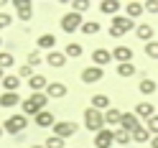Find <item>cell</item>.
<instances>
[{"label":"cell","mask_w":158,"mask_h":148,"mask_svg":"<svg viewBox=\"0 0 158 148\" xmlns=\"http://www.w3.org/2000/svg\"><path fill=\"white\" fill-rule=\"evenodd\" d=\"M130 31H135V23L127 15H115L112 21H110V36L112 38H120V36L130 33Z\"/></svg>","instance_id":"6da1fadb"},{"label":"cell","mask_w":158,"mask_h":148,"mask_svg":"<svg viewBox=\"0 0 158 148\" xmlns=\"http://www.w3.org/2000/svg\"><path fill=\"white\" fill-rule=\"evenodd\" d=\"M84 128L92 130V133H100L105 128V115L100 110H94V107H87L84 110Z\"/></svg>","instance_id":"7a4b0ae2"},{"label":"cell","mask_w":158,"mask_h":148,"mask_svg":"<svg viewBox=\"0 0 158 148\" xmlns=\"http://www.w3.org/2000/svg\"><path fill=\"white\" fill-rule=\"evenodd\" d=\"M23 128H28V117L21 112V115H10L8 120L3 123V130L5 133H10V135H23Z\"/></svg>","instance_id":"3957f363"},{"label":"cell","mask_w":158,"mask_h":148,"mask_svg":"<svg viewBox=\"0 0 158 148\" xmlns=\"http://www.w3.org/2000/svg\"><path fill=\"white\" fill-rule=\"evenodd\" d=\"M82 26H84V21H82V15H79V13L69 11V13L61 15V31H64V33H74V31H79Z\"/></svg>","instance_id":"277c9868"},{"label":"cell","mask_w":158,"mask_h":148,"mask_svg":"<svg viewBox=\"0 0 158 148\" xmlns=\"http://www.w3.org/2000/svg\"><path fill=\"white\" fill-rule=\"evenodd\" d=\"M77 130H79V125L74 123V120H61V123H56L54 125V135L56 138H72V135H77Z\"/></svg>","instance_id":"5b68a950"},{"label":"cell","mask_w":158,"mask_h":148,"mask_svg":"<svg viewBox=\"0 0 158 148\" xmlns=\"http://www.w3.org/2000/svg\"><path fill=\"white\" fill-rule=\"evenodd\" d=\"M115 146V130L102 128L100 133H94V148H112Z\"/></svg>","instance_id":"8992f818"},{"label":"cell","mask_w":158,"mask_h":148,"mask_svg":"<svg viewBox=\"0 0 158 148\" xmlns=\"http://www.w3.org/2000/svg\"><path fill=\"white\" fill-rule=\"evenodd\" d=\"M110 61H112V51H107L105 46H100V49H94V51H92V64H94V66L105 69Z\"/></svg>","instance_id":"52a82bcc"},{"label":"cell","mask_w":158,"mask_h":148,"mask_svg":"<svg viewBox=\"0 0 158 148\" xmlns=\"http://www.w3.org/2000/svg\"><path fill=\"white\" fill-rule=\"evenodd\" d=\"M15 13H18V18H21V21H31V18H33V3H31V0H15Z\"/></svg>","instance_id":"ba28073f"},{"label":"cell","mask_w":158,"mask_h":148,"mask_svg":"<svg viewBox=\"0 0 158 148\" xmlns=\"http://www.w3.org/2000/svg\"><path fill=\"white\" fill-rule=\"evenodd\" d=\"M105 77V69H100V66H87V69H82V82L84 84H94V82H100Z\"/></svg>","instance_id":"9c48e42d"},{"label":"cell","mask_w":158,"mask_h":148,"mask_svg":"<svg viewBox=\"0 0 158 148\" xmlns=\"http://www.w3.org/2000/svg\"><path fill=\"white\" fill-rule=\"evenodd\" d=\"M66 92H69V87L64 82H48V87H46L48 100H61V97H66Z\"/></svg>","instance_id":"30bf717a"},{"label":"cell","mask_w":158,"mask_h":148,"mask_svg":"<svg viewBox=\"0 0 158 148\" xmlns=\"http://www.w3.org/2000/svg\"><path fill=\"white\" fill-rule=\"evenodd\" d=\"M112 59L117 64H130L133 61V49L130 46H115L112 49Z\"/></svg>","instance_id":"8fae6325"},{"label":"cell","mask_w":158,"mask_h":148,"mask_svg":"<svg viewBox=\"0 0 158 148\" xmlns=\"http://www.w3.org/2000/svg\"><path fill=\"white\" fill-rule=\"evenodd\" d=\"M120 128H123V130H127V133H133L135 128H140V117H138L135 112H123Z\"/></svg>","instance_id":"7c38bea8"},{"label":"cell","mask_w":158,"mask_h":148,"mask_svg":"<svg viewBox=\"0 0 158 148\" xmlns=\"http://www.w3.org/2000/svg\"><path fill=\"white\" fill-rule=\"evenodd\" d=\"M66 54L64 51H48V56H46V64L48 66H54V69H61V66H66Z\"/></svg>","instance_id":"4fadbf2b"},{"label":"cell","mask_w":158,"mask_h":148,"mask_svg":"<svg viewBox=\"0 0 158 148\" xmlns=\"http://www.w3.org/2000/svg\"><path fill=\"white\" fill-rule=\"evenodd\" d=\"M33 120H36L38 128H54V125H56V117H54L51 110H41V112L33 117Z\"/></svg>","instance_id":"5bb4252c"},{"label":"cell","mask_w":158,"mask_h":148,"mask_svg":"<svg viewBox=\"0 0 158 148\" xmlns=\"http://www.w3.org/2000/svg\"><path fill=\"white\" fill-rule=\"evenodd\" d=\"M120 8H123V3H117V0H102L100 3V13H105V15H120Z\"/></svg>","instance_id":"9a60e30c"},{"label":"cell","mask_w":158,"mask_h":148,"mask_svg":"<svg viewBox=\"0 0 158 148\" xmlns=\"http://www.w3.org/2000/svg\"><path fill=\"white\" fill-rule=\"evenodd\" d=\"M133 112H135L138 117H143V120H151V117L156 115V107H153L151 102H138Z\"/></svg>","instance_id":"2e32d148"},{"label":"cell","mask_w":158,"mask_h":148,"mask_svg":"<svg viewBox=\"0 0 158 148\" xmlns=\"http://www.w3.org/2000/svg\"><path fill=\"white\" fill-rule=\"evenodd\" d=\"M28 87H31V92H46L48 79H46L44 74H33L31 79H28Z\"/></svg>","instance_id":"e0dca14e"},{"label":"cell","mask_w":158,"mask_h":148,"mask_svg":"<svg viewBox=\"0 0 158 148\" xmlns=\"http://www.w3.org/2000/svg\"><path fill=\"white\" fill-rule=\"evenodd\" d=\"M21 95L18 92H3L0 95V107H15V105H21Z\"/></svg>","instance_id":"ac0fdd59"},{"label":"cell","mask_w":158,"mask_h":148,"mask_svg":"<svg viewBox=\"0 0 158 148\" xmlns=\"http://www.w3.org/2000/svg\"><path fill=\"white\" fill-rule=\"evenodd\" d=\"M135 36L140 38V41H145V44H151L153 41V26H148V23L135 26Z\"/></svg>","instance_id":"d6986e66"},{"label":"cell","mask_w":158,"mask_h":148,"mask_svg":"<svg viewBox=\"0 0 158 148\" xmlns=\"http://www.w3.org/2000/svg\"><path fill=\"white\" fill-rule=\"evenodd\" d=\"M36 46H38V51H41V49H48V51H54V46H56V36H54V33H44V36H38Z\"/></svg>","instance_id":"ffe728a7"},{"label":"cell","mask_w":158,"mask_h":148,"mask_svg":"<svg viewBox=\"0 0 158 148\" xmlns=\"http://www.w3.org/2000/svg\"><path fill=\"white\" fill-rule=\"evenodd\" d=\"M120 120H123V112L117 110V107L105 110V125H117V128H120Z\"/></svg>","instance_id":"44dd1931"},{"label":"cell","mask_w":158,"mask_h":148,"mask_svg":"<svg viewBox=\"0 0 158 148\" xmlns=\"http://www.w3.org/2000/svg\"><path fill=\"white\" fill-rule=\"evenodd\" d=\"M117 77H123V79H130V77H135V72H138V66L130 61V64H117Z\"/></svg>","instance_id":"7402d4cb"},{"label":"cell","mask_w":158,"mask_h":148,"mask_svg":"<svg viewBox=\"0 0 158 148\" xmlns=\"http://www.w3.org/2000/svg\"><path fill=\"white\" fill-rule=\"evenodd\" d=\"M0 84H3V90H5V92H15L18 87H21V79H18L15 74H5Z\"/></svg>","instance_id":"603a6c76"},{"label":"cell","mask_w":158,"mask_h":148,"mask_svg":"<svg viewBox=\"0 0 158 148\" xmlns=\"http://www.w3.org/2000/svg\"><path fill=\"white\" fill-rule=\"evenodd\" d=\"M130 135H133V141H135V143H148V141H151V138H153V135H151V130H148L145 125L135 128V130H133Z\"/></svg>","instance_id":"cb8c5ba5"},{"label":"cell","mask_w":158,"mask_h":148,"mask_svg":"<svg viewBox=\"0 0 158 148\" xmlns=\"http://www.w3.org/2000/svg\"><path fill=\"white\" fill-rule=\"evenodd\" d=\"M64 54H66V59H79V56L84 54V46H82V44H77V41H72V44H66Z\"/></svg>","instance_id":"d4e9b609"},{"label":"cell","mask_w":158,"mask_h":148,"mask_svg":"<svg viewBox=\"0 0 158 148\" xmlns=\"http://www.w3.org/2000/svg\"><path fill=\"white\" fill-rule=\"evenodd\" d=\"M28 100L36 105V110H46V105H48V95H46V92H33Z\"/></svg>","instance_id":"484cf974"},{"label":"cell","mask_w":158,"mask_h":148,"mask_svg":"<svg viewBox=\"0 0 158 148\" xmlns=\"http://www.w3.org/2000/svg\"><path fill=\"white\" fill-rule=\"evenodd\" d=\"M92 107H94V110H110V97H107V95H94L92 97Z\"/></svg>","instance_id":"4316f807"},{"label":"cell","mask_w":158,"mask_h":148,"mask_svg":"<svg viewBox=\"0 0 158 148\" xmlns=\"http://www.w3.org/2000/svg\"><path fill=\"white\" fill-rule=\"evenodd\" d=\"M138 90H140V95H153L158 87H156V82L151 79V77H143V79H140V84H138Z\"/></svg>","instance_id":"83f0119b"},{"label":"cell","mask_w":158,"mask_h":148,"mask_svg":"<svg viewBox=\"0 0 158 148\" xmlns=\"http://www.w3.org/2000/svg\"><path fill=\"white\" fill-rule=\"evenodd\" d=\"M143 11H145L143 3H127V5H125V15L130 18V21H133V18H138V15H143Z\"/></svg>","instance_id":"f1b7e54d"},{"label":"cell","mask_w":158,"mask_h":148,"mask_svg":"<svg viewBox=\"0 0 158 148\" xmlns=\"http://www.w3.org/2000/svg\"><path fill=\"white\" fill-rule=\"evenodd\" d=\"M130 141H133V135L127 133V130H123V128H117V130H115V143L117 146H127Z\"/></svg>","instance_id":"f546056e"},{"label":"cell","mask_w":158,"mask_h":148,"mask_svg":"<svg viewBox=\"0 0 158 148\" xmlns=\"http://www.w3.org/2000/svg\"><path fill=\"white\" fill-rule=\"evenodd\" d=\"M100 23L97 21H84V26H82V33H87V36H94V33H100Z\"/></svg>","instance_id":"4dcf8cb0"},{"label":"cell","mask_w":158,"mask_h":148,"mask_svg":"<svg viewBox=\"0 0 158 148\" xmlns=\"http://www.w3.org/2000/svg\"><path fill=\"white\" fill-rule=\"evenodd\" d=\"M44 148H66V143H64V138H56V135H48L46 141H44Z\"/></svg>","instance_id":"1f68e13d"},{"label":"cell","mask_w":158,"mask_h":148,"mask_svg":"<svg viewBox=\"0 0 158 148\" xmlns=\"http://www.w3.org/2000/svg\"><path fill=\"white\" fill-rule=\"evenodd\" d=\"M21 110H23V115H26V117H28V115H33V117H36L38 112H41V110H36V105H33L31 100H28V97L21 102Z\"/></svg>","instance_id":"d6a6232c"},{"label":"cell","mask_w":158,"mask_h":148,"mask_svg":"<svg viewBox=\"0 0 158 148\" xmlns=\"http://www.w3.org/2000/svg\"><path fill=\"white\" fill-rule=\"evenodd\" d=\"M13 61H15V59H13L10 51H0V69H3V72H5L8 66H13Z\"/></svg>","instance_id":"836d02e7"},{"label":"cell","mask_w":158,"mask_h":148,"mask_svg":"<svg viewBox=\"0 0 158 148\" xmlns=\"http://www.w3.org/2000/svg\"><path fill=\"white\" fill-rule=\"evenodd\" d=\"M69 5H72V11H74V13H79V15H82V13H84L92 3H89V0H74V3H69Z\"/></svg>","instance_id":"e575fe53"},{"label":"cell","mask_w":158,"mask_h":148,"mask_svg":"<svg viewBox=\"0 0 158 148\" xmlns=\"http://www.w3.org/2000/svg\"><path fill=\"white\" fill-rule=\"evenodd\" d=\"M36 72H33V66H21V69H18V72H15V77H18V79H31V77H33Z\"/></svg>","instance_id":"d590c367"},{"label":"cell","mask_w":158,"mask_h":148,"mask_svg":"<svg viewBox=\"0 0 158 148\" xmlns=\"http://www.w3.org/2000/svg\"><path fill=\"white\" fill-rule=\"evenodd\" d=\"M145 56H148V59H158V41L145 44Z\"/></svg>","instance_id":"8d00e7d4"},{"label":"cell","mask_w":158,"mask_h":148,"mask_svg":"<svg viewBox=\"0 0 158 148\" xmlns=\"http://www.w3.org/2000/svg\"><path fill=\"white\" fill-rule=\"evenodd\" d=\"M10 23H13V15L5 13V11H0V31H3V28H8Z\"/></svg>","instance_id":"74e56055"},{"label":"cell","mask_w":158,"mask_h":148,"mask_svg":"<svg viewBox=\"0 0 158 148\" xmlns=\"http://www.w3.org/2000/svg\"><path fill=\"white\" fill-rule=\"evenodd\" d=\"M145 128L151 130V135H158V115H153L151 120H145Z\"/></svg>","instance_id":"f35d334b"},{"label":"cell","mask_w":158,"mask_h":148,"mask_svg":"<svg viewBox=\"0 0 158 148\" xmlns=\"http://www.w3.org/2000/svg\"><path fill=\"white\" fill-rule=\"evenodd\" d=\"M38 64H41V51L36 49V51L28 54V66H38Z\"/></svg>","instance_id":"ab89813d"},{"label":"cell","mask_w":158,"mask_h":148,"mask_svg":"<svg viewBox=\"0 0 158 148\" xmlns=\"http://www.w3.org/2000/svg\"><path fill=\"white\" fill-rule=\"evenodd\" d=\"M143 8H145L148 13L156 15V13H158V0H148V3H143Z\"/></svg>","instance_id":"60d3db41"},{"label":"cell","mask_w":158,"mask_h":148,"mask_svg":"<svg viewBox=\"0 0 158 148\" xmlns=\"http://www.w3.org/2000/svg\"><path fill=\"white\" fill-rule=\"evenodd\" d=\"M151 148H158V135H153V138H151Z\"/></svg>","instance_id":"b9f144b4"},{"label":"cell","mask_w":158,"mask_h":148,"mask_svg":"<svg viewBox=\"0 0 158 148\" xmlns=\"http://www.w3.org/2000/svg\"><path fill=\"white\" fill-rule=\"evenodd\" d=\"M3 77H5V72H3V69H0V82H3Z\"/></svg>","instance_id":"7bdbcfd3"},{"label":"cell","mask_w":158,"mask_h":148,"mask_svg":"<svg viewBox=\"0 0 158 148\" xmlns=\"http://www.w3.org/2000/svg\"><path fill=\"white\" fill-rule=\"evenodd\" d=\"M3 135H5V130H3V125H0V138H3Z\"/></svg>","instance_id":"ee69618b"},{"label":"cell","mask_w":158,"mask_h":148,"mask_svg":"<svg viewBox=\"0 0 158 148\" xmlns=\"http://www.w3.org/2000/svg\"><path fill=\"white\" fill-rule=\"evenodd\" d=\"M31 148H44V146H31Z\"/></svg>","instance_id":"f6af8a7d"},{"label":"cell","mask_w":158,"mask_h":148,"mask_svg":"<svg viewBox=\"0 0 158 148\" xmlns=\"http://www.w3.org/2000/svg\"><path fill=\"white\" fill-rule=\"evenodd\" d=\"M0 46H3V38H0Z\"/></svg>","instance_id":"bcb514c9"}]
</instances>
